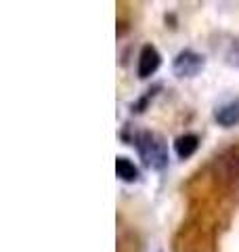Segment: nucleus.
<instances>
[{"label":"nucleus","mask_w":239,"mask_h":252,"mask_svg":"<svg viewBox=\"0 0 239 252\" xmlns=\"http://www.w3.org/2000/svg\"><path fill=\"white\" fill-rule=\"evenodd\" d=\"M134 149L147 168L162 172L168 166V143L166 139L155 130H141L134 137Z\"/></svg>","instance_id":"1"},{"label":"nucleus","mask_w":239,"mask_h":252,"mask_svg":"<svg viewBox=\"0 0 239 252\" xmlns=\"http://www.w3.org/2000/svg\"><path fill=\"white\" fill-rule=\"evenodd\" d=\"M206 67V57L193 49H182L172 61V72L177 78H195Z\"/></svg>","instance_id":"2"},{"label":"nucleus","mask_w":239,"mask_h":252,"mask_svg":"<svg viewBox=\"0 0 239 252\" xmlns=\"http://www.w3.org/2000/svg\"><path fill=\"white\" fill-rule=\"evenodd\" d=\"M159 65H162V55L155 49L153 44H143L141 53H139V61H137V76L141 80H147V78L153 76Z\"/></svg>","instance_id":"3"},{"label":"nucleus","mask_w":239,"mask_h":252,"mask_svg":"<svg viewBox=\"0 0 239 252\" xmlns=\"http://www.w3.org/2000/svg\"><path fill=\"white\" fill-rule=\"evenodd\" d=\"M214 120H216V124L222 126V128H233V126H237L239 124V97L218 105L216 112H214Z\"/></svg>","instance_id":"4"},{"label":"nucleus","mask_w":239,"mask_h":252,"mask_svg":"<svg viewBox=\"0 0 239 252\" xmlns=\"http://www.w3.org/2000/svg\"><path fill=\"white\" fill-rule=\"evenodd\" d=\"M197 149H199V137L193 135V132H185V135H180L174 141V154H177L180 160H189Z\"/></svg>","instance_id":"5"},{"label":"nucleus","mask_w":239,"mask_h":252,"mask_svg":"<svg viewBox=\"0 0 239 252\" xmlns=\"http://www.w3.org/2000/svg\"><path fill=\"white\" fill-rule=\"evenodd\" d=\"M116 175H118L120 181H124V183H137L141 172H139L137 164H134L132 160L120 156V158H116Z\"/></svg>","instance_id":"6"},{"label":"nucleus","mask_w":239,"mask_h":252,"mask_svg":"<svg viewBox=\"0 0 239 252\" xmlns=\"http://www.w3.org/2000/svg\"><path fill=\"white\" fill-rule=\"evenodd\" d=\"M225 59H227L229 65L239 67V36L229 44V51H227V55H225Z\"/></svg>","instance_id":"7"}]
</instances>
